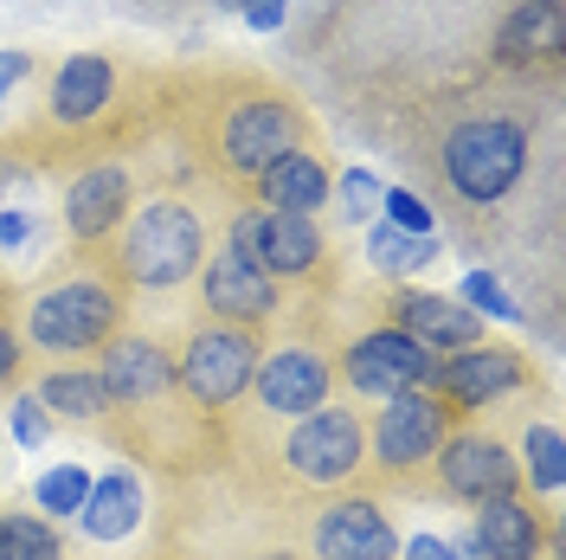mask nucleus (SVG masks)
Here are the masks:
<instances>
[{
	"label": "nucleus",
	"mask_w": 566,
	"mask_h": 560,
	"mask_svg": "<svg viewBox=\"0 0 566 560\" xmlns=\"http://www.w3.org/2000/svg\"><path fill=\"white\" fill-rule=\"evenodd\" d=\"M258 393H264V406L271 413H316L322 393H328V367H322L310 349H283L264 361V374H258Z\"/></svg>",
	"instance_id": "nucleus-15"
},
{
	"label": "nucleus",
	"mask_w": 566,
	"mask_h": 560,
	"mask_svg": "<svg viewBox=\"0 0 566 560\" xmlns=\"http://www.w3.org/2000/svg\"><path fill=\"white\" fill-rule=\"evenodd\" d=\"M20 77H27V52H0V97H7Z\"/></svg>",
	"instance_id": "nucleus-35"
},
{
	"label": "nucleus",
	"mask_w": 566,
	"mask_h": 560,
	"mask_svg": "<svg viewBox=\"0 0 566 560\" xmlns=\"http://www.w3.org/2000/svg\"><path fill=\"white\" fill-rule=\"evenodd\" d=\"M13 361H20V354H13V335H7V329H0V381H7V374H13Z\"/></svg>",
	"instance_id": "nucleus-36"
},
{
	"label": "nucleus",
	"mask_w": 566,
	"mask_h": 560,
	"mask_svg": "<svg viewBox=\"0 0 566 560\" xmlns=\"http://www.w3.org/2000/svg\"><path fill=\"white\" fill-rule=\"evenodd\" d=\"M367 251H374V265L380 271H419L438 258V239L431 232H399V226H374L367 232Z\"/></svg>",
	"instance_id": "nucleus-24"
},
{
	"label": "nucleus",
	"mask_w": 566,
	"mask_h": 560,
	"mask_svg": "<svg viewBox=\"0 0 566 560\" xmlns=\"http://www.w3.org/2000/svg\"><path fill=\"white\" fill-rule=\"evenodd\" d=\"M258 187H264L271 212H296V219H310V212H316L322 200H328V168H322L316 155L290 148L283 162H271V168L258 175Z\"/></svg>",
	"instance_id": "nucleus-17"
},
{
	"label": "nucleus",
	"mask_w": 566,
	"mask_h": 560,
	"mask_svg": "<svg viewBox=\"0 0 566 560\" xmlns=\"http://www.w3.org/2000/svg\"><path fill=\"white\" fill-rule=\"evenodd\" d=\"M258 374V349H251V335L239 329H200L187 354H180V381L187 393L200 400V406H226V400H239Z\"/></svg>",
	"instance_id": "nucleus-4"
},
{
	"label": "nucleus",
	"mask_w": 566,
	"mask_h": 560,
	"mask_svg": "<svg viewBox=\"0 0 566 560\" xmlns=\"http://www.w3.org/2000/svg\"><path fill=\"white\" fill-rule=\"evenodd\" d=\"M39 406L45 413H65V419H97L109 406V393H104V381L97 374H45V386H39Z\"/></svg>",
	"instance_id": "nucleus-23"
},
{
	"label": "nucleus",
	"mask_w": 566,
	"mask_h": 560,
	"mask_svg": "<svg viewBox=\"0 0 566 560\" xmlns=\"http://www.w3.org/2000/svg\"><path fill=\"white\" fill-rule=\"evenodd\" d=\"M406 560H463L451 541H438V535H412L406 541Z\"/></svg>",
	"instance_id": "nucleus-32"
},
{
	"label": "nucleus",
	"mask_w": 566,
	"mask_h": 560,
	"mask_svg": "<svg viewBox=\"0 0 566 560\" xmlns=\"http://www.w3.org/2000/svg\"><path fill=\"white\" fill-rule=\"evenodd\" d=\"M290 148H296V116L283 104H245L226 123V162L245 168V175H264Z\"/></svg>",
	"instance_id": "nucleus-10"
},
{
	"label": "nucleus",
	"mask_w": 566,
	"mask_h": 560,
	"mask_svg": "<svg viewBox=\"0 0 566 560\" xmlns=\"http://www.w3.org/2000/svg\"><path fill=\"white\" fill-rule=\"evenodd\" d=\"M77 522H84V535H91V541H123V535L142 522V484L129 477V470H109V477H97V484H91V496H84V509H77Z\"/></svg>",
	"instance_id": "nucleus-18"
},
{
	"label": "nucleus",
	"mask_w": 566,
	"mask_h": 560,
	"mask_svg": "<svg viewBox=\"0 0 566 560\" xmlns=\"http://www.w3.org/2000/svg\"><path fill=\"white\" fill-rule=\"evenodd\" d=\"M84 496H91V477H84L77 464H59V470L39 477V509H52V516H77Z\"/></svg>",
	"instance_id": "nucleus-26"
},
{
	"label": "nucleus",
	"mask_w": 566,
	"mask_h": 560,
	"mask_svg": "<svg viewBox=\"0 0 566 560\" xmlns=\"http://www.w3.org/2000/svg\"><path fill=\"white\" fill-rule=\"evenodd\" d=\"M438 464H444L451 496H470V502L515 496V457L502 452V445H490V438H451Z\"/></svg>",
	"instance_id": "nucleus-12"
},
{
	"label": "nucleus",
	"mask_w": 566,
	"mask_h": 560,
	"mask_svg": "<svg viewBox=\"0 0 566 560\" xmlns=\"http://www.w3.org/2000/svg\"><path fill=\"white\" fill-rule=\"evenodd\" d=\"M316 554L322 560H392L399 554V535L392 522L367 502V496H348V502H335L316 528Z\"/></svg>",
	"instance_id": "nucleus-9"
},
{
	"label": "nucleus",
	"mask_w": 566,
	"mask_h": 560,
	"mask_svg": "<svg viewBox=\"0 0 566 560\" xmlns=\"http://www.w3.org/2000/svg\"><path fill=\"white\" fill-rule=\"evenodd\" d=\"M109 65L104 59H71L65 71H59V84H52V104H59V116L65 123H84V116H97V110L109 104Z\"/></svg>",
	"instance_id": "nucleus-22"
},
{
	"label": "nucleus",
	"mask_w": 566,
	"mask_h": 560,
	"mask_svg": "<svg viewBox=\"0 0 566 560\" xmlns=\"http://www.w3.org/2000/svg\"><path fill=\"white\" fill-rule=\"evenodd\" d=\"M97 381H104V393H109V400L136 406V400H155L161 386L175 381V367H168V354L155 349V342H116Z\"/></svg>",
	"instance_id": "nucleus-16"
},
{
	"label": "nucleus",
	"mask_w": 566,
	"mask_h": 560,
	"mask_svg": "<svg viewBox=\"0 0 566 560\" xmlns=\"http://www.w3.org/2000/svg\"><path fill=\"white\" fill-rule=\"evenodd\" d=\"M463 310L470 315H495V322H515V297L502 290V278H490V271H463Z\"/></svg>",
	"instance_id": "nucleus-28"
},
{
	"label": "nucleus",
	"mask_w": 566,
	"mask_h": 560,
	"mask_svg": "<svg viewBox=\"0 0 566 560\" xmlns=\"http://www.w3.org/2000/svg\"><path fill=\"white\" fill-rule=\"evenodd\" d=\"M27 239H33V219L27 212H0V251L27 246Z\"/></svg>",
	"instance_id": "nucleus-34"
},
{
	"label": "nucleus",
	"mask_w": 566,
	"mask_h": 560,
	"mask_svg": "<svg viewBox=\"0 0 566 560\" xmlns=\"http://www.w3.org/2000/svg\"><path fill=\"white\" fill-rule=\"evenodd\" d=\"M245 20L258 33H277L283 27V0H245Z\"/></svg>",
	"instance_id": "nucleus-33"
},
{
	"label": "nucleus",
	"mask_w": 566,
	"mask_h": 560,
	"mask_svg": "<svg viewBox=\"0 0 566 560\" xmlns=\"http://www.w3.org/2000/svg\"><path fill=\"white\" fill-rule=\"evenodd\" d=\"M380 194L387 187H380V175H367V168H348L342 175V207H348V219H367V212L380 207Z\"/></svg>",
	"instance_id": "nucleus-30"
},
{
	"label": "nucleus",
	"mask_w": 566,
	"mask_h": 560,
	"mask_svg": "<svg viewBox=\"0 0 566 560\" xmlns=\"http://www.w3.org/2000/svg\"><path fill=\"white\" fill-rule=\"evenodd\" d=\"M380 207H387V226H399V232H431V207H424L412 187H387Z\"/></svg>",
	"instance_id": "nucleus-29"
},
{
	"label": "nucleus",
	"mask_w": 566,
	"mask_h": 560,
	"mask_svg": "<svg viewBox=\"0 0 566 560\" xmlns=\"http://www.w3.org/2000/svg\"><path fill=\"white\" fill-rule=\"evenodd\" d=\"M109 329H116V297L104 283H59L33 303L39 349H97Z\"/></svg>",
	"instance_id": "nucleus-3"
},
{
	"label": "nucleus",
	"mask_w": 566,
	"mask_h": 560,
	"mask_svg": "<svg viewBox=\"0 0 566 560\" xmlns=\"http://www.w3.org/2000/svg\"><path fill=\"white\" fill-rule=\"evenodd\" d=\"M207 303L219 315H239V322H264V315L277 310V290H271V278H264L251 258L219 251L207 265Z\"/></svg>",
	"instance_id": "nucleus-14"
},
{
	"label": "nucleus",
	"mask_w": 566,
	"mask_h": 560,
	"mask_svg": "<svg viewBox=\"0 0 566 560\" xmlns=\"http://www.w3.org/2000/svg\"><path fill=\"white\" fill-rule=\"evenodd\" d=\"M290 464L296 477L310 484H342L354 464H360V425L348 413H303V425L290 432Z\"/></svg>",
	"instance_id": "nucleus-8"
},
{
	"label": "nucleus",
	"mask_w": 566,
	"mask_h": 560,
	"mask_svg": "<svg viewBox=\"0 0 566 560\" xmlns=\"http://www.w3.org/2000/svg\"><path fill=\"white\" fill-rule=\"evenodd\" d=\"M528 477L541 490H560L566 484V452H560V432L554 425H534L528 432Z\"/></svg>",
	"instance_id": "nucleus-27"
},
{
	"label": "nucleus",
	"mask_w": 566,
	"mask_h": 560,
	"mask_svg": "<svg viewBox=\"0 0 566 560\" xmlns=\"http://www.w3.org/2000/svg\"><path fill=\"white\" fill-rule=\"evenodd\" d=\"M13 438H20V445H45V438H52V413L39 406V393L33 400H13Z\"/></svg>",
	"instance_id": "nucleus-31"
},
{
	"label": "nucleus",
	"mask_w": 566,
	"mask_h": 560,
	"mask_svg": "<svg viewBox=\"0 0 566 560\" xmlns=\"http://www.w3.org/2000/svg\"><path fill=\"white\" fill-rule=\"evenodd\" d=\"M123 207H129V180H123V168H91V175L71 187L65 219H71L77 239H104L109 226L123 219Z\"/></svg>",
	"instance_id": "nucleus-19"
},
{
	"label": "nucleus",
	"mask_w": 566,
	"mask_h": 560,
	"mask_svg": "<svg viewBox=\"0 0 566 560\" xmlns=\"http://www.w3.org/2000/svg\"><path fill=\"white\" fill-rule=\"evenodd\" d=\"M438 445H444V406H438L424 386H412V393H392L387 413H380V425H374V452H380V464L406 470V464L431 457Z\"/></svg>",
	"instance_id": "nucleus-7"
},
{
	"label": "nucleus",
	"mask_w": 566,
	"mask_h": 560,
	"mask_svg": "<svg viewBox=\"0 0 566 560\" xmlns=\"http://www.w3.org/2000/svg\"><path fill=\"white\" fill-rule=\"evenodd\" d=\"M522 374H528V367H522L515 349H463V354H451V361L438 367L444 393L463 400V406H483V400H495V393H515Z\"/></svg>",
	"instance_id": "nucleus-13"
},
{
	"label": "nucleus",
	"mask_w": 566,
	"mask_h": 560,
	"mask_svg": "<svg viewBox=\"0 0 566 560\" xmlns=\"http://www.w3.org/2000/svg\"><path fill=\"white\" fill-rule=\"evenodd\" d=\"M219 7H239V13H245V0H219Z\"/></svg>",
	"instance_id": "nucleus-37"
},
{
	"label": "nucleus",
	"mask_w": 566,
	"mask_h": 560,
	"mask_svg": "<svg viewBox=\"0 0 566 560\" xmlns=\"http://www.w3.org/2000/svg\"><path fill=\"white\" fill-rule=\"evenodd\" d=\"M476 548H483V560H534V548H541L534 509L515 496H490L476 516Z\"/></svg>",
	"instance_id": "nucleus-20"
},
{
	"label": "nucleus",
	"mask_w": 566,
	"mask_h": 560,
	"mask_svg": "<svg viewBox=\"0 0 566 560\" xmlns=\"http://www.w3.org/2000/svg\"><path fill=\"white\" fill-rule=\"evenodd\" d=\"M560 45H566L560 0H528V7L509 13V27H502V59H509V65H522V59H547V52H560Z\"/></svg>",
	"instance_id": "nucleus-21"
},
{
	"label": "nucleus",
	"mask_w": 566,
	"mask_h": 560,
	"mask_svg": "<svg viewBox=\"0 0 566 560\" xmlns=\"http://www.w3.org/2000/svg\"><path fill=\"white\" fill-rule=\"evenodd\" d=\"M0 560H65V548L33 516H0Z\"/></svg>",
	"instance_id": "nucleus-25"
},
{
	"label": "nucleus",
	"mask_w": 566,
	"mask_h": 560,
	"mask_svg": "<svg viewBox=\"0 0 566 560\" xmlns=\"http://www.w3.org/2000/svg\"><path fill=\"white\" fill-rule=\"evenodd\" d=\"M123 265L136 271L142 283H180L193 265H200V226L187 207H148L123 246Z\"/></svg>",
	"instance_id": "nucleus-2"
},
{
	"label": "nucleus",
	"mask_w": 566,
	"mask_h": 560,
	"mask_svg": "<svg viewBox=\"0 0 566 560\" xmlns=\"http://www.w3.org/2000/svg\"><path fill=\"white\" fill-rule=\"evenodd\" d=\"M232 251L239 258H251L264 278L271 271H310L322 258V232H316V219H296V212H271V207H258L245 212L239 226H232Z\"/></svg>",
	"instance_id": "nucleus-6"
},
{
	"label": "nucleus",
	"mask_w": 566,
	"mask_h": 560,
	"mask_svg": "<svg viewBox=\"0 0 566 560\" xmlns=\"http://www.w3.org/2000/svg\"><path fill=\"white\" fill-rule=\"evenodd\" d=\"M392 310H399V335H412L419 349H476V322L483 315H470L458 297L406 290V297H392Z\"/></svg>",
	"instance_id": "nucleus-11"
},
{
	"label": "nucleus",
	"mask_w": 566,
	"mask_h": 560,
	"mask_svg": "<svg viewBox=\"0 0 566 560\" xmlns=\"http://www.w3.org/2000/svg\"><path fill=\"white\" fill-rule=\"evenodd\" d=\"M528 168V136L502 116H476V123H458L451 142H444V175L463 200H502Z\"/></svg>",
	"instance_id": "nucleus-1"
},
{
	"label": "nucleus",
	"mask_w": 566,
	"mask_h": 560,
	"mask_svg": "<svg viewBox=\"0 0 566 560\" xmlns=\"http://www.w3.org/2000/svg\"><path fill=\"white\" fill-rule=\"evenodd\" d=\"M348 381L360 393H374V400H392V393H412V386L438 381V354L419 349L399 329H374V335H360L348 349Z\"/></svg>",
	"instance_id": "nucleus-5"
}]
</instances>
